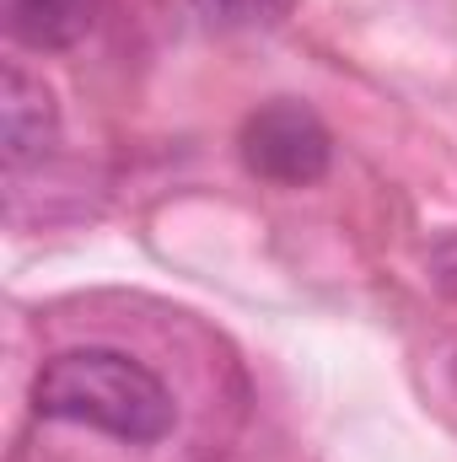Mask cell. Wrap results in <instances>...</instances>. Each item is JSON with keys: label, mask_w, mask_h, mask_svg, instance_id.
Returning <instances> with one entry per match:
<instances>
[{"label": "cell", "mask_w": 457, "mask_h": 462, "mask_svg": "<svg viewBox=\"0 0 457 462\" xmlns=\"http://www.w3.org/2000/svg\"><path fill=\"white\" fill-rule=\"evenodd\" d=\"M0 16L22 49H70L92 32L98 0H0Z\"/></svg>", "instance_id": "cell-4"}, {"label": "cell", "mask_w": 457, "mask_h": 462, "mask_svg": "<svg viewBox=\"0 0 457 462\" xmlns=\"http://www.w3.org/2000/svg\"><path fill=\"white\" fill-rule=\"evenodd\" d=\"M33 409L60 425H87L129 447H151L178 425L167 382L124 349H60L33 376Z\"/></svg>", "instance_id": "cell-1"}, {"label": "cell", "mask_w": 457, "mask_h": 462, "mask_svg": "<svg viewBox=\"0 0 457 462\" xmlns=\"http://www.w3.org/2000/svg\"><path fill=\"white\" fill-rule=\"evenodd\" d=\"M210 27H227V32H258V27H280L296 0H189Z\"/></svg>", "instance_id": "cell-5"}, {"label": "cell", "mask_w": 457, "mask_h": 462, "mask_svg": "<svg viewBox=\"0 0 457 462\" xmlns=\"http://www.w3.org/2000/svg\"><path fill=\"white\" fill-rule=\"evenodd\" d=\"M54 134H60L54 92L38 76H27L22 65H5V76H0V145H5V167L16 172V167L38 162L54 145Z\"/></svg>", "instance_id": "cell-3"}, {"label": "cell", "mask_w": 457, "mask_h": 462, "mask_svg": "<svg viewBox=\"0 0 457 462\" xmlns=\"http://www.w3.org/2000/svg\"><path fill=\"white\" fill-rule=\"evenodd\" d=\"M431 285L447 291V296H457V242H442V247L431 253Z\"/></svg>", "instance_id": "cell-6"}, {"label": "cell", "mask_w": 457, "mask_h": 462, "mask_svg": "<svg viewBox=\"0 0 457 462\" xmlns=\"http://www.w3.org/2000/svg\"><path fill=\"white\" fill-rule=\"evenodd\" d=\"M237 151H242V167L258 178V183H275V189H307L329 172L334 162V134L329 124L312 114L307 103L296 97H275L264 108H253L242 134H237Z\"/></svg>", "instance_id": "cell-2"}]
</instances>
